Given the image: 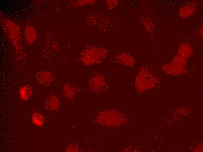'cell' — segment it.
I'll use <instances>...</instances> for the list:
<instances>
[{"instance_id": "obj_1", "label": "cell", "mask_w": 203, "mask_h": 152, "mask_svg": "<svg viewBox=\"0 0 203 152\" xmlns=\"http://www.w3.org/2000/svg\"><path fill=\"white\" fill-rule=\"evenodd\" d=\"M88 85L92 92L94 93H100L106 89L108 83L106 80L102 75L96 73L91 77Z\"/></svg>"}, {"instance_id": "obj_2", "label": "cell", "mask_w": 203, "mask_h": 152, "mask_svg": "<svg viewBox=\"0 0 203 152\" xmlns=\"http://www.w3.org/2000/svg\"><path fill=\"white\" fill-rule=\"evenodd\" d=\"M44 105L47 110L52 112H57L59 110L60 103L56 96L52 94H50L46 97Z\"/></svg>"}, {"instance_id": "obj_3", "label": "cell", "mask_w": 203, "mask_h": 152, "mask_svg": "<svg viewBox=\"0 0 203 152\" xmlns=\"http://www.w3.org/2000/svg\"><path fill=\"white\" fill-rule=\"evenodd\" d=\"M63 95L65 98L68 101H72L77 93L76 87L71 83H66L63 88Z\"/></svg>"}, {"instance_id": "obj_4", "label": "cell", "mask_w": 203, "mask_h": 152, "mask_svg": "<svg viewBox=\"0 0 203 152\" xmlns=\"http://www.w3.org/2000/svg\"><path fill=\"white\" fill-rule=\"evenodd\" d=\"M36 77L37 80L40 84L46 86L50 85L53 79L52 74L47 71L38 72Z\"/></svg>"}, {"instance_id": "obj_5", "label": "cell", "mask_w": 203, "mask_h": 152, "mask_svg": "<svg viewBox=\"0 0 203 152\" xmlns=\"http://www.w3.org/2000/svg\"><path fill=\"white\" fill-rule=\"evenodd\" d=\"M32 92V87L29 85L22 87L20 89L19 93L20 99L23 101L28 100L31 96Z\"/></svg>"}, {"instance_id": "obj_6", "label": "cell", "mask_w": 203, "mask_h": 152, "mask_svg": "<svg viewBox=\"0 0 203 152\" xmlns=\"http://www.w3.org/2000/svg\"><path fill=\"white\" fill-rule=\"evenodd\" d=\"M117 62L127 66H131L134 65V61L133 58L126 54H121L117 57Z\"/></svg>"}, {"instance_id": "obj_7", "label": "cell", "mask_w": 203, "mask_h": 152, "mask_svg": "<svg viewBox=\"0 0 203 152\" xmlns=\"http://www.w3.org/2000/svg\"><path fill=\"white\" fill-rule=\"evenodd\" d=\"M32 122L40 127H42L45 122V118L40 113L34 111L32 116Z\"/></svg>"}, {"instance_id": "obj_8", "label": "cell", "mask_w": 203, "mask_h": 152, "mask_svg": "<svg viewBox=\"0 0 203 152\" xmlns=\"http://www.w3.org/2000/svg\"><path fill=\"white\" fill-rule=\"evenodd\" d=\"M25 39L26 41L29 43L32 44L34 41L36 37V32L34 29H31L30 31L29 32L28 30H26L25 34Z\"/></svg>"}, {"instance_id": "obj_9", "label": "cell", "mask_w": 203, "mask_h": 152, "mask_svg": "<svg viewBox=\"0 0 203 152\" xmlns=\"http://www.w3.org/2000/svg\"><path fill=\"white\" fill-rule=\"evenodd\" d=\"M194 9L191 6H185L181 8L180 13L183 17H188L193 13Z\"/></svg>"}]
</instances>
